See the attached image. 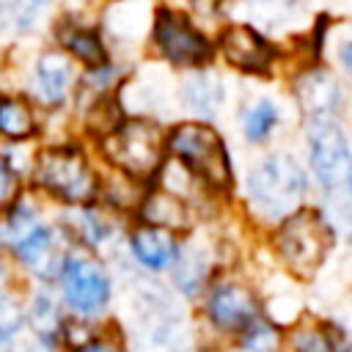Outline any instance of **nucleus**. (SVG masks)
<instances>
[{"label": "nucleus", "instance_id": "obj_1", "mask_svg": "<svg viewBox=\"0 0 352 352\" xmlns=\"http://www.w3.org/2000/svg\"><path fill=\"white\" fill-rule=\"evenodd\" d=\"M129 330L121 336L129 352H184L190 344L187 316L179 311L176 297L157 286L140 283L129 302Z\"/></svg>", "mask_w": 352, "mask_h": 352}, {"label": "nucleus", "instance_id": "obj_2", "mask_svg": "<svg viewBox=\"0 0 352 352\" xmlns=\"http://www.w3.org/2000/svg\"><path fill=\"white\" fill-rule=\"evenodd\" d=\"M69 316L82 322H104L113 308L116 286L107 267L88 250H66L55 280L50 283Z\"/></svg>", "mask_w": 352, "mask_h": 352}, {"label": "nucleus", "instance_id": "obj_3", "mask_svg": "<svg viewBox=\"0 0 352 352\" xmlns=\"http://www.w3.org/2000/svg\"><path fill=\"white\" fill-rule=\"evenodd\" d=\"M6 242L11 248V256L16 258L19 267L33 272L41 283H52L55 272L66 256V239L50 228L38 212L30 204H16L8 212V223L3 228Z\"/></svg>", "mask_w": 352, "mask_h": 352}, {"label": "nucleus", "instance_id": "obj_4", "mask_svg": "<svg viewBox=\"0 0 352 352\" xmlns=\"http://www.w3.org/2000/svg\"><path fill=\"white\" fill-rule=\"evenodd\" d=\"M264 314L261 297L236 278H212L201 294V322L209 333V344L228 346L234 338Z\"/></svg>", "mask_w": 352, "mask_h": 352}, {"label": "nucleus", "instance_id": "obj_5", "mask_svg": "<svg viewBox=\"0 0 352 352\" xmlns=\"http://www.w3.org/2000/svg\"><path fill=\"white\" fill-rule=\"evenodd\" d=\"M333 226L314 209L292 212L275 231V250L283 267L297 278H311L333 248Z\"/></svg>", "mask_w": 352, "mask_h": 352}, {"label": "nucleus", "instance_id": "obj_6", "mask_svg": "<svg viewBox=\"0 0 352 352\" xmlns=\"http://www.w3.org/2000/svg\"><path fill=\"white\" fill-rule=\"evenodd\" d=\"M305 195V170L286 154L261 160L248 179V198L258 217L283 220L292 214Z\"/></svg>", "mask_w": 352, "mask_h": 352}, {"label": "nucleus", "instance_id": "obj_7", "mask_svg": "<svg viewBox=\"0 0 352 352\" xmlns=\"http://www.w3.org/2000/svg\"><path fill=\"white\" fill-rule=\"evenodd\" d=\"M104 151H107V160L118 165L126 176L146 179L162 162V135L157 124L146 118H132V121L116 124V129L107 132Z\"/></svg>", "mask_w": 352, "mask_h": 352}, {"label": "nucleus", "instance_id": "obj_8", "mask_svg": "<svg viewBox=\"0 0 352 352\" xmlns=\"http://www.w3.org/2000/svg\"><path fill=\"white\" fill-rule=\"evenodd\" d=\"M170 148L176 160L184 162L198 182H206L212 187H226L231 182L226 146L212 126H204V124L176 126L170 132Z\"/></svg>", "mask_w": 352, "mask_h": 352}, {"label": "nucleus", "instance_id": "obj_9", "mask_svg": "<svg viewBox=\"0 0 352 352\" xmlns=\"http://www.w3.org/2000/svg\"><path fill=\"white\" fill-rule=\"evenodd\" d=\"M36 176L50 195L66 204H88L96 195V176L77 148H47L38 157Z\"/></svg>", "mask_w": 352, "mask_h": 352}, {"label": "nucleus", "instance_id": "obj_10", "mask_svg": "<svg viewBox=\"0 0 352 352\" xmlns=\"http://www.w3.org/2000/svg\"><path fill=\"white\" fill-rule=\"evenodd\" d=\"M308 146H311V165L319 179V184L327 192H338L341 201H346L349 176H352V160H349V143L336 121H311L308 129Z\"/></svg>", "mask_w": 352, "mask_h": 352}, {"label": "nucleus", "instance_id": "obj_11", "mask_svg": "<svg viewBox=\"0 0 352 352\" xmlns=\"http://www.w3.org/2000/svg\"><path fill=\"white\" fill-rule=\"evenodd\" d=\"M154 44L176 66H201L212 55L209 41L187 22V16H182L176 11H160L157 14Z\"/></svg>", "mask_w": 352, "mask_h": 352}, {"label": "nucleus", "instance_id": "obj_12", "mask_svg": "<svg viewBox=\"0 0 352 352\" xmlns=\"http://www.w3.org/2000/svg\"><path fill=\"white\" fill-rule=\"evenodd\" d=\"M66 322L69 314L50 283H41L38 289L30 292V297H25V333L30 338H41L63 346Z\"/></svg>", "mask_w": 352, "mask_h": 352}, {"label": "nucleus", "instance_id": "obj_13", "mask_svg": "<svg viewBox=\"0 0 352 352\" xmlns=\"http://www.w3.org/2000/svg\"><path fill=\"white\" fill-rule=\"evenodd\" d=\"M129 256L135 258V264L143 270V272H151V275H160V272H168L176 253H179V239L173 231L168 228H160V226H148V223H140L138 228H132L129 234Z\"/></svg>", "mask_w": 352, "mask_h": 352}, {"label": "nucleus", "instance_id": "obj_14", "mask_svg": "<svg viewBox=\"0 0 352 352\" xmlns=\"http://www.w3.org/2000/svg\"><path fill=\"white\" fill-rule=\"evenodd\" d=\"M212 270H214V258L204 245H198V242L179 245V253L168 270L173 292H179L184 300L201 297L212 280Z\"/></svg>", "mask_w": 352, "mask_h": 352}, {"label": "nucleus", "instance_id": "obj_15", "mask_svg": "<svg viewBox=\"0 0 352 352\" xmlns=\"http://www.w3.org/2000/svg\"><path fill=\"white\" fill-rule=\"evenodd\" d=\"M220 47L226 60L242 72H264L275 58V47L250 25H231L223 33Z\"/></svg>", "mask_w": 352, "mask_h": 352}, {"label": "nucleus", "instance_id": "obj_16", "mask_svg": "<svg viewBox=\"0 0 352 352\" xmlns=\"http://www.w3.org/2000/svg\"><path fill=\"white\" fill-rule=\"evenodd\" d=\"M297 99L311 121H333L341 107V91L324 72H308L297 82Z\"/></svg>", "mask_w": 352, "mask_h": 352}, {"label": "nucleus", "instance_id": "obj_17", "mask_svg": "<svg viewBox=\"0 0 352 352\" xmlns=\"http://www.w3.org/2000/svg\"><path fill=\"white\" fill-rule=\"evenodd\" d=\"M74 72L72 60L63 52H44L36 66V94L44 104H60L66 99V91L72 88Z\"/></svg>", "mask_w": 352, "mask_h": 352}, {"label": "nucleus", "instance_id": "obj_18", "mask_svg": "<svg viewBox=\"0 0 352 352\" xmlns=\"http://www.w3.org/2000/svg\"><path fill=\"white\" fill-rule=\"evenodd\" d=\"M143 223L160 226V228H168V231L176 234V231L190 226V209H187L182 195H176L170 190H160V192L146 198V204H143Z\"/></svg>", "mask_w": 352, "mask_h": 352}, {"label": "nucleus", "instance_id": "obj_19", "mask_svg": "<svg viewBox=\"0 0 352 352\" xmlns=\"http://www.w3.org/2000/svg\"><path fill=\"white\" fill-rule=\"evenodd\" d=\"M25 336V300L0 286V352H16Z\"/></svg>", "mask_w": 352, "mask_h": 352}, {"label": "nucleus", "instance_id": "obj_20", "mask_svg": "<svg viewBox=\"0 0 352 352\" xmlns=\"http://www.w3.org/2000/svg\"><path fill=\"white\" fill-rule=\"evenodd\" d=\"M36 132V116L22 96H0V135L22 140Z\"/></svg>", "mask_w": 352, "mask_h": 352}, {"label": "nucleus", "instance_id": "obj_21", "mask_svg": "<svg viewBox=\"0 0 352 352\" xmlns=\"http://www.w3.org/2000/svg\"><path fill=\"white\" fill-rule=\"evenodd\" d=\"M184 99L187 104L201 116H214L223 104V82L214 74H195L184 82Z\"/></svg>", "mask_w": 352, "mask_h": 352}, {"label": "nucleus", "instance_id": "obj_22", "mask_svg": "<svg viewBox=\"0 0 352 352\" xmlns=\"http://www.w3.org/2000/svg\"><path fill=\"white\" fill-rule=\"evenodd\" d=\"M63 41H66V47H69L82 63H88V69H104V66H107V52H104L102 41H99L91 30L69 28V30H63Z\"/></svg>", "mask_w": 352, "mask_h": 352}, {"label": "nucleus", "instance_id": "obj_23", "mask_svg": "<svg viewBox=\"0 0 352 352\" xmlns=\"http://www.w3.org/2000/svg\"><path fill=\"white\" fill-rule=\"evenodd\" d=\"M77 239H80V245L82 248H102V245H107L110 239H113V234H116V226H113V220L107 217V214H102V212H96V209H85L82 214H80V223H77Z\"/></svg>", "mask_w": 352, "mask_h": 352}, {"label": "nucleus", "instance_id": "obj_24", "mask_svg": "<svg viewBox=\"0 0 352 352\" xmlns=\"http://www.w3.org/2000/svg\"><path fill=\"white\" fill-rule=\"evenodd\" d=\"M278 124V107L270 99H258L245 110V135L248 140L258 143L264 138H270V132Z\"/></svg>", "mask_w": 352, "mask_h": 352}, {"label": "nucleus", "instance_id": "obj_25", "mask_svg": "<svg viewBox=\"0 0 352 352\" xmlns=\"http://www.w3.org/2000/svg\"><path fill=\"white\" fill-rule=\"evenodd\" d=\"M66 352H129V349H126V341H124L118 324L102 322L88 338L72 344Z\"/></svg>", "mask_w": 352, "mask_h": 352}, {"label": "nucleus", "instance_id": "obj_26", "mask_svg": "<svg viewBox=\"0 0 352 352\" xmlns=\"http://www.w3.org/2000/svg\"><path fill=\"white\" fill-rule=\"evenodd\" d=\"M44 8H47V0H3V14L22 30L33 28V22Z\"/></svg>", "mask_w": 352, "mask_h": 352}, {"label": "nucleus", "instance_id": "obj_27", "mask_svg": "<svg viewBox=\"0 0 352 352\" xmlns=\"http://www.w3.org/2000/svg\"><path fill=\"white\" fill-rule=\"evenodd\" d=\"M248 3L258 16H267V19H278L294 6V0H248Z\"/></svg>", "mask_w": 352, "mask_h": 352}, {"label": "nucleus", "instance_id": "obj_28", "mask_svg": "<svg viewBox=\"0 0 352 352\" xmlns=\"http://www.w3.org/2000/svg\"><path fill=\"white\" fill-rule=\"evenodd\" d=\"M16 195V176L14 170L0 160V206H8Z\"/></svg>", "mask_w": 352, "mask_h": 352}, {"label": "nucleus", "instance_id": "obj_29", "mask_svg": "<svg viewBox=\"0 0 352 352\" xmlns=\"http://www.w3.org/2000/svg\"><path fill=\"white\" fill-rule=\"evenodd\" d=\"M16 352H66L60 344H52V341H41V338H25V341H19V346H16Z\"/></svg>", "mask_w": 352, "mask_h": 352}, {"label": "nucleus", "instance_id": "obj_30", "mask_svg": "<svg viewBox=\"0 0 352 352\" xmlns=\"http://www.w3.org/2000/svg\"><path fill=\"white\" fill-rule=\"evenodd\" d=\"M184 352H223V346L209 344V341H201V344H190Z\"/></svg>", "mask_w": 352, "mask_h": 352}, {"label": "nucleus", "instance_id": "obj_31", "mask_svg": "<svg viewBox=\"0 0 352 352\" xmlns=\"http://www.w3.org/2000/svg\"><path fill=\"white\" fill-rule=\"evenodd\" d=\"M223 352H283V349H245V346H223Z\"/></svg>", "mask_w": 352, "mask_h": 352}, {"label": "nucleus", "instance_id": "obj_32", "mask_svg": "<svg viewBox=\"0 0 352 352\" xmlns=\"http://www.w3.org/2000/svg\"><path fill=\"white\" fill-rule=\"evenodd\" d=\"M0 286H6V267H3V261H0Z\"/></svg>", "mask_w": 352, "mask_h": 352}, {"label": "nucleus", "instance_id": "obj_33", "mask_svg": "<svg viewBox=\"0 0 352 352\" xmlns=\"http://www.w3.org/2000/svg\"><path fill=\"white\" fill-rule=\"evenodd\" d=\"M3 239H6V234H3V226H0V245H3Z\"/></svg>", "mask_w": 352, "mask_h": 352}]
</instances>
